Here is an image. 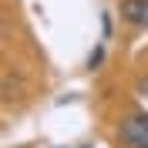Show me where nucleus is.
I'll list each match as a JSON object with an SVG mask.
<instances>
[{
	"mask_svg": "<svg viewBox=\"0 0 148 148\" xmlns=\"http://www.w3.org/2000/svg\"><path fill=\"white\" fill-rule=\"evenodd\" d=\"M118 138L125 148H148V111H128L118 125Z\"/></svg>",
	"mask_w": 148,
	"mask_h": 148,
	"instance_id": "1",
	"label": "nucleus"
},
{
	"mask_svg": "<svg viewBox=\"0 0 148 148\" xmlns=\"http://www.w3.org/2000/svg\"><path fill=\"white\" fill-rule=\"evenodd\" d=\"M138 91H141V94L148 98V77H141V81H138Z\"/></svg>",
	"mask_w": 148,
	"mask_h": 148,
	"instance_id": "3",
	"label": "nucleus"
},
{
	"mask_svg": "<svg viewBox=\"0 0 148 148\" xmlns=\"http://www.w3.org/2000/svg\"><path fill=\"white\" fill-rule=\"evenodd\" d=\"M118 14L131 27H148V0H118Z\"/></svg>",
	"mask_w": 148,
	"mask_h": 148,
	"instance_id": "2",
	"label": "nucleus"
}]
</instances>
